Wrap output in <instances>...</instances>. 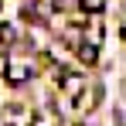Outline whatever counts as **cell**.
I'll return each mask as SVG.
<instances>
[{
    "label": "cell",
    "instance_id": "cell-1",
    "mask_svg": "<svg viewBox=\"0 0 126 126\" xmlns=\"http://www.w3.org/2000/svg\"><path fill=\"white\" fill-rule=\"evenodd\" d=\"M79 58H82V65H95L99 62V48L95 44H82L79 48Z\"/></svg>",
    "mask_w": 126,
    "mask_h": 126
},
{
    "label": "cell",
    "instance_id": "cell-2",
    "mask_svg": "<svg viewBox=\"0 0 126 126\" xmlns=\"http://www.w3.org/2000/svg\"><path fill=\"white\" fill-rule=\"evenodd\" d=\"M7 79H10V82H14V85H21V82H27V68H10V65H7Z\"/></svg>",
    "mask_w": 126,
    "mask_h": 126
},
{
    "label": "cell",
    "instance_id": "cell-3",
    "mask_svg": "<svg viewBox=\"0 0 126 126\" xmlns=\"http://www.w3.org/2000/svg\"><path fill=\"white\" fill-rule=\"evenodd\" d=\"M79 3H82L85 14H99V10L106 7V0H79Z\"/></svg>",
    "mask_w": 126,
    "mask_h": 126
},
{
    "label": "cell",
    "instance_id": "cell-4",
    "mask_svg": "<svg viewBox=\"0 0 126 126\" xmlns=\"http://www.w3.org/2000/svg\"><path fill=\"white\" fill-rule=\"evenodd\" d=\"M10 38H14V31L10 27H0V41H10Z\"/></svg>",
    "mask_w": 126,
    "mask_h": 126
},
{
    "label": "cell",
    "instance_id": "cell-5",
    "mask_svg": "<svg viewBox=\"0 0 126 126\" xmlns=\"http://www.w3.org/2000/svg\"><path fill=\"white\" fill-rule=\"evenodd\" d=\"M7 65H10V62H7V55H0V75H7Z\"/></svg>",
    "mask_w": 126,
    "mask_h": 126
}]
</instances>
